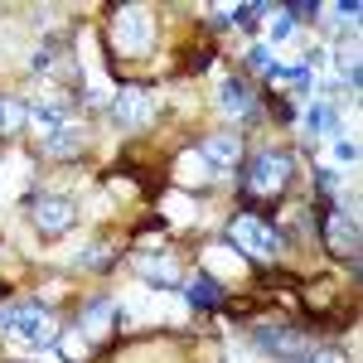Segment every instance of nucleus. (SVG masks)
<instances>
[{"label": "nucleus", "mask_w": 363, "mask_h": 363, "mask_svg": "<svg viewBox=\"0 0 363 363\" xmlns=\"http://www.w3.org/2000/svg\"><path fill=\"white\" fill-rule=\"evenodd\" d=\"M0 335H10L15 344H29V349H49L58 330L49 320V310H39L34 301H20V306L0 310Z\"/></svg>", "instance_id": "1"}, {"label": "nucleus", "mask_w": 363, "mask_h": 363, "mask_svg": "<svg viewBox=\"0 0 363 363\" xmlns=\"http://www.w3.org/2000/svg\"><path fill=\"white\" fill-rule=\"evenodd\" d=\"M228 233H233V242L247 252V257H257V262H277L281 257V233L267 228L257 213H238V218L228 223Z\"/></svg>", "instance_id": "2"}, {"label": "nucleus", "mask_w": 363, "mask_h": 363, "mask_svg": "<svg viewBox=\"0 0 363 363\" xmlns=\"http://www.w3.org/2000/svg\"><path fill=\"white\" fill-rule=\"evenodd\" d=\"M286 179H291V155L286 150H262L247 169L252 194H277V189H286Z\"/></svg>", "instance_id": "3"}, {"label": "nucleus", "mask_w": 363, "mask_h": 363, "mask_svg": "<svg viewBox=\"0 0 363 363\" xmlns=\"http://www.w3.org/2000/svg\"><path fill=\"white\" fill-rule=\"evenodd\" d=\"M112 121L121 126V131H145L150 121H155V97L150 92H116V102H112Z\"/></svg>", "instance_id": "4"}, {"label": "nucleus", "mask_w": 363, "mask_h": 363, "mask_svg": "<svg viewBox=\"0 0 363 363\" xmlns=\"http://www.w3.org/2000/svg\"><path fill=\"white\" fill-rule=\"evenodd\" d=\"M73 218H78L73 199H63V194H39V199H34V228H39V233L58 238V233L73 228Z\"/></svg>", "instance_id": "5"}, {"label": "nucleus", "mask_w": 363, "mask_h": 363, "mask_svg": "<svg viewBox=\"0 0 363 363\" xmlns=\"http://www.w3.org/2000/svg\"><path fill=\"white\" fill-rule=\"evenodd\" d=\"M320 223H325V242L339 257H359V228L349 213H330V203H320Z\"/></svg>", "instance_id": "6"}, {"label": "nucleus", "mask_w": 363, "mask_h": 363, "mask_svg": "<svg viewBox=\"0 0 363 363\" xmlns=\"http://www.w3.org/2000/svg\"><path fill=\"white\" fill-rule=\"evenodd\" d=\"M203 165H208V174L213 169H238L242 165V136L238 131H213V136L203 140Z\"/></svg>", "instance_id": "7"}, {"label": "nucleus", "mask_w": 363, "mask_h": 363, "mask_svg": "<svg viewBox=\"0 0 363 363\" xmlns=\"http://www.w3.org/2000/svg\"><path fill=\"white\" fill-rule=\"evenodd\" d=\"M145 29H150L145 10H121V15H116V34H121V44H126L131 54L145 49Z\"/></svg>", "instance_id": "8"}, {"label": "nucleus", "mask_w": 363, "mask_h": 363, "mask_svg": "<svg viewBox=\"0 0 363 363\" xmlns=\"http://www.w3.org/2000/svg\"><path fill=\"white\" fill-rule=\"evenodd\" d=\"M218 102H223V112L247 116V112H252V87L242 83V78H228V83L218 87Z\"/></svg>", "instance_id": "9"}, {"label": "nucleus", "mask_w": 363, "mask_h": 363, "mask_svg": "<svg viewBox=\"0 0 363 363\" xmlns=\"http://www.w3.org/2000/svg\"><path fill=\"white\" fill-rule=\"evenodd\" d=\"M78 145H83V131H78L73 121H68V126H58L54 136H44V140H39V150H44V155H73Z\"/></svg>", "instance_id": "10"}, {"label": "nucleus", "mask_w": 363, "mask_h": 363, "mask_svg": "<svg viewBox=\"0 0 363 363\" xmlns=\"http://www.w3.org/2000/svg\"><path fill=\"white\" fill-rule=\"evenodd\" d=\"M112 257H116V247H107V242H92V247H83L73 262H78V267H87V272H102V267H112Z\"/></svg>", "instance_id": "11"}, {"label": "nucleus", "mask_w": 363, "mask_h": 363, "mask_svg": "<svg viewBox=\"0 0 363 363\" xmlns=\"http://www.w3.org/2000/svg\"><path fill=\"white\" fill-rule=\"evenodd\" d=\"M107 320H112V301L102 296V301H92V306H87L83 330H87V335H107Z\"/></svg>", "instance_id": "12"}, {"label": "nucleus", "mask_w": 363, "mask_h": 363, "mask_svg": "<svg viewBox=\"0 0 363 363\" xmlns=\"http://www.w3.org/2000/svg\"><path fill=\"white\" fill-rule=\"evenodd\" d=\"M25 121H29V112L20 107V102H0V136H15Z\"/></svg>", "instance_id": "13"}, {"label": "nucleus", "mask_w": 363, "mask_h": 363, "mask_svg": "<svg viewBox=\"0 0 363 363\" xmlns=\"http://www.w3.org/2000/svg\"><path fill=\"white\" fill-rule=\"evenodd\" d=\"M208 58H213V44L203 39V44H189V49H184V63H179V68H184V73H203Z\"/></svg>", "instance_id": "14"}, {"label": "nucleus", "mask_w": 363, "mask_h": 363, "mask_svg": "<svg viewBox=\"0 0 363 363\" xmlns=\"http://www.w3.org/2000/svg\"><path fill=\"white\" fill-rule=\"evenodd\" d=\"M140 272L145 277H160V281H174V262L169 257H140Z\"/></svg>", "instance_id": "15"}, {"label": "nucleus", "mask_w": 363, "mask_h": 363, "mask_svg": "<svg viewBox=\"0 0 363 363\" xmlns=\"http://www.w3.org/2000/svg\"><path fill=\"white\" fill-rule=\"evenodd\" d=\"M189 301H199V306H213V301H218V286H213L208 277H199L194 286H189Z\"/></svg>", "instance_id": "16"}, {"label": "nucleus", "mask_w": 363, "mask_h": 363, "mask_svg": "<svg viewBox=\"0 0 363 363\" xmlns=\"http://www.w3.org/2000/svg\"><path fill=\"white\" fill-rule=\"evenodd\" d=\"M267 107L277 112V121H291V102H286L281 92H267Z\"/></svg>", "instance_id": "17"}, {"label": "nucleus", "mask_w": 363, "mask_h": 363, "mask_svg": "<svg viewBox=\"0 0 363 363\" xmlns=\"http://www.w3.org/2000/svg\"><path fill=\"white\" fill-rule=\"evenodd\" d=\"M310 363H349V359H344V354H335V349H325V354H315Z\"/></svg>", "instance_id": "18"}, {"label": "nucleus", "mask_w": 363, "mask_h": 363, "mask_svg": "<svg viewBox=\"0 0 363 363\" xmlns=\"http://www.w3.org/2000/svg\"><path fill=\"white\" fill-rule=\"evenodd\" d=\"M5 296H10V286H5V281H0V301H5Z\"/></svg>", "instance_id": "19"}]
</instances>
